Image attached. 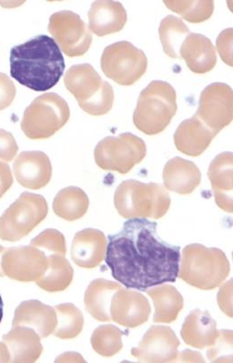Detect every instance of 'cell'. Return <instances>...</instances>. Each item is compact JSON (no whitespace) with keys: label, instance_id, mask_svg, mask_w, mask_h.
Masks as SVG:
<instances>
[{"label":"cell","instance_id":"39","mask_svg":"<svg viewBox=\"0 0 233 363\" xmlns=\"http://www.w3.org/2000/svg\"><path fill=\"white\" fill-rule=\"evenodd\" d=\"M217 301L219 307L228 317L232 318V279L227 281L219 290Z\"/></svg>","mask_w":233,"mask_h":363},{"label":"cell","instance_id":"34","mask_svg":"<svg viewBox=\"0 0 233 363\" xmlns=\"http://www.w3.org/2000/svg\"><path fill=\"white\" fill-rule=\"evenodd\" d=\"M31 246L45 250L52 254L66 256L65 236L55 229H47L32 240Z\"/></svg>","mask_w":233,"mask_h":363},{"label":"cell","instance_id":"20","mask_svg":"<svg viewBox=\"0 0 233 363\" xmlns=\"http://www.w3.org/2000/svg\"><path fill=\"white\" fill-rule=\"evenodd\" d=\"M232 165V152H225L216 156L208 169L215 203L224 211L231 213L233 211Z\"/></svg>","mask_w":233,"mask_h":363},{"label":"cell","instance_id":"19","mask_svg":"<svg viewBox=\"0 0 233 363\" xmlns=\"http://www.w3.org/2000/svg\"><path fill=\"white\" fill-rule=\"evenodd\" d=\"M216 135L195 115L178 125L174 144L182 154L198 157L207 150Z\"/></svg>","mask_w":233,"mask_h":363},{"label":"cell","instance_id":"10","mask_svg":"<svg viewBox=\"0 0 233 363\" xmlns=\"http://www.w3.org/2000/svg\"><path fill=\"white\" fill-rule=\"evenodd\" d=\"M147 57L143 50L123 40L104 49L101 67L107 77L120 86H132L147 69Z\"/></svg>","mask_w":233,"mask_h":363},{"label":"cell","instance_id":"33","mask_svg":"<svg viewBox=\"0 0 233 363\" xmlns=\"http://www.w3.org/2000/svg\"><path fill=\"white\" fill-rule=\"evenodd\" d=\"M164 5L172 12L178 13L182 18L192 23H200L211 18L215 10V2L181 1V0H166Z\"/></svg>","mask_w":233,"mask_h":363},{"label":"cell","instance_id":"27","mask_svg":"<svg viewBox=\"0 0 233 363\" xmlns=\"http://www.w3.org/2000/svg\"><path fill=\"white\" fill-rule=\"evenodd\" d=\"M145 291L154 301V323L170 324L177 320L184 307V300L176 288L164 284L151 287Z\"/></svg>","mask_w":233,"mask_h":363},{"label":"cell","instance_id":"40","mask_svg":"<svg viewBox=\"0 0 233 363\" xmlns=\"http://www.w3.org/2000/svg\"><path fill=\"white\" fill-rule=\"evenodd\" d=\"M13 182L11 169L5 162H0V199L11 188Z\"/></svg>","mask_w":233,"mask_h":363},{"label":"cell","instance_id":"38","mask_svg":"<svg viewBox=\"0 0 233 363\" xmlns=\"http://www.w3.org/2000/svg\"><path fill=\"white\" fill-rule=\"evenodd\" d=\"M216 44L222 60L232 67V29H226L222 32L216 40Z\"/></svg>","mask_w":233,"mask_h":363},{"label":"cell","instance_id":"9","mask_svg":"<svg viewBox=\"0 0 233 363\" xmlns=\"http://www.w3.org/2000/svg\"><path fill=\"white\" fill-rule=\"evenodd\" d=\"M147 155L143 139L131 133L103 138L94 150V160L104 171L127 174Z\"/></svg>","mask_w":233,"mask_h":363},{"label":"cell","instance_id":"23","mask_svg":"<svg viewBox=\"0 0 233 363\" xmlns=\"http://www.w3.org/2000/svg\"><path fill=\"white\" fill-rule=\"evenodd\" d=\"M181 335L186 345L198 349L210 347L217 340V324L208 311L194 310L186 318Z\"/></svg>","mask_w":233,"mask_h":363},{"label":"cell","instance_id":"41","mask_svg":"<svg viewBox=\"0 0 233 363\" xmlns=\"http://www.w3.org/2000/svg\"><path fill=\"white\" fill-rule=\"evenodd\" d=\"M181 362H205V359L198 352L185 350L178 352V361Z\"/></svg>","mask_w":233,"mask_h":363},{"label":"cell","instance_id":"16","mask_svg":"<svg viewBox=\"0 0 233 363\" xmlns=\"http://www.w3.org/2000/svg\"><path fill=\"white\" fill-rule=\"evenodd\" d=\"M13 175L23 188L37 191L49 184L52 166L49 156L43 152H23L13 164Z\"/></svg>","mask_w":233,"mask_h":363},{"label":"cell","instance_id":"14","mask_svg":"<svg viewBox=\"0 0 233 363\" xmlns=\"http://www.w3.org/2000/svg\"><path fill=\"white\" fill-rule=\"evenodd\" d=\"M181 342L167 325H152L131 354L140 362H175Z\"/></svg>","mask_w":233,"mask_h":363},{"label":"cell","instance_id":"35","mask_svg":"<svg viewBox=\"0 0 233 363\" xmlns=\"http://www.w3.org/2000/svg\"><path fill=\"white\" fill-rule=\"evenodd\" d=\"M212 362H232V331L219 330L217 340L207 352Z\"/></svg>","mask_w":233,"mask_h":363},{"label":"cell","instance_id":"1","mask_svg":"<svg viewBox=\"0 0 233 363\" xmlns=\"http://www.w3.org/2000/svg\"><path fill=\"white\" fill-rule=\"evenodd\" d=\"M106 256L114 279L127 289L145 291L175 283L180 271L181 247L161 240L157 223L145 218L128 219L110 235Z\"/></svg>","mask_w":233,"mask_h":363},{"label":"cell","instance_id":"43","mask_svg":"<svg viewBox=\"0 0 233 363\" xmlns=\"http://www.w3.org/2000/svg\"><path fill=\"white\" fill-rule=\"evenodd\" d=\"M0 362H10V354L4 342H0Z\"/></svg>","mask_w":233,"mask_h":363},{"label":"cell","instance_id":"7","mask_svg":"<svg viewBox=\"0 0 233 363\" xmlns=\"http://www.w3.org/2000/svg\"><path fill=\"white\" fill-rule=\"evenodd\" d=\"M69 118V104L62 96L55 93L45 94L26 108L21 128L29 139H47L62 130Z\"/></svg>","mask_w":233,"mask_h":363},{"label":"cell","instance_id":"22","mask_svg":"<svg viewBox=\"0 0 233 363\" xmlns=\"http://www.w3.org/2000/svg\"><path fill=\"white\" fill-rule=\"evenodd\" d=\"M180 57L195 74L210 72L217 63L215 48L210 40L199 33H189L180 50Z\"/></svg>","mask_w":233,"mask_h":363},{"label":"cell","instance_id":"36","mask_svg":"<svg viewBox=\"0 0 233 363\" xmlns=\"http://www.w3.org/2000/svg\"><path fill=\"white\" fill-rule=\"evenodd\" d=\"M18 152V145L13 135L0 128V160L11 162Z\"/></svg>","mask_w":233,"mask_h":363},{"label":"cell","instance_id":"8","mask_svg":"<svg viewBox=\"0 0 233 363\" xmlns=\"http://www.w3.org/2000/svg\"><path fill=\"white\" fill-rule=\"evenodd\" d=\"M42 196L23 192L0 217V240L15 242L25 238L48 215Z\"/></svg>","mask_w":233,"mask_h":363},{"label":"cell","instance_id":"12","mask_svg":"<svg viewBox=\"0 0 233 363\" xmlns=\"http://www.w3.org/2000/svg\"><path fill=\"white\" fill-rule=\"evenodd\" d=\"M232 87L224 83L211 84L202 91L195 113L203 123L218 134L232 123L233 97Z\"/></svg>","mask_w":233,"mask_h":363},{"label":"cell","instance_id":"11","mask_svg":"<svg viewBox=\"0 0 233 363\" xmlns=\"http://www.w3.org/2000/svg\"><path fill=\"white\" fill-rule=\"evenodd\" d=\"M49 32L69 57L84 56L93 42L92 33L77 13L62 10L50 18Z\"/></svg>","mask_w":233,"mask_h":363},{"label":"cell","instance_id":"30","mask_svg":"<svg viewBox=\"0 0 233 363\" xmlns=\"http://www.w3.org/2000/svg\"><path fill=\"white\" fill-rule=\"evenodd\" d=\"M189 33L191 30L181 18L167 16L159 27V35L164 53L171 59H181V47Z\"/></svg>","mask_w":233,"mask_h":363},{"label":"cell","instance_id":"25","mask_svg":"<svg viewBox=\"0 0 233 363\" xmlns=\"http://www.w3.org/2000/svg\"><path fill=\"white\" fill-rule=\"evenodd\" d=\"M201 172L193 162L175 157L165 164L163 179L165 188L180 195L193 193L201 183Z\"/></svg>","mask_w":233,"mask_h":363},{"label":"cell","instance_id":"26","mask_svg":"<svg viewBox=\"0 0 233 363\" xmlns=\"http://www.w3.org/2000/svg\"><path fill=\"white\" fill-rule=\"evenodd\" d=\"M119 283L106 279H96L87 287L84 294V306L98 321L110 322L111 300L117 291L123 289Z\"/></svg>","mask_w":233,"mask_h":363},{"label":"cell","instance_id":"3","mask_svg":"<svg viewBox=\"0 0 233 363\" xmlns=\"http://www.w3.org/2000/svg\"><path fill=\"white\" fill-rule=\"evenodd\" d=\"M231 272L224 251L194 243L185 247L181 256L178 277L200 290H214L222 286Z\"/></svg>","mask_w":233,"mask_h":363},{"label":"cell","instance_id":"2","mask_svg":"<svg viewBox=\"0 0 233 363\" xmlns=\"http://www.w3.org/2000/svg\"><path fill=\"white\" fill-rule=\"evenodd\" d=\"M10 74L22 86L36 91L55 86L65 70V60L55 40L39 35L10 52Z\"/></svg>","mask_w":233,"mask_h":363},{"label":"cell","instance_id":"31","mask_svg":"<svg viewBox=\"0 0 233 363\" xmlns=\"http://www.w3.org/2000/svg\"><path fill=\"white\" fill-rule=\"evenodd\" d=\"M57 325L53 335L59 339H73L83 330L84 320L82 312L72 303L57 305Z\"/></svg>","mask_w":233,"mask_h":363},{"label":"cell","instance_id":"13","mask_svg":"<svg viewBox=\"0 0 233 363\" xmlns=\"http://www.w3.org/2000/svg\"><path fill=\"white\" fill-rule=\"evenodd\" d=\"M45 251L33 246L9 247L2 257V271L10 279L36 281L48 267Z\"/></svg>","mask_w":233,"mask_h":363},{"label":"cell","instance_id":"32","mask_svg":"<svg viewBox=\"0 0 233 363\" xmlns=\"http://www.w3.org/2000/svg\"><path fill=\"white\" fill-rule=\"evenodd\" d=\"M91 344L98 354L113 357L123 350V332L113 325H103L93 331Z\"/></svg>","mask_w":233,"mask_h":363},{"label":"cell","instance_id":"15","mask_svg":"<svg viewBox=\"0 0 233 363\" xmlns=\"http://www.w3.org/2000/svg\"><path fill=\"white\" fill-rule=\"evenodd\" d=\"M151 311L149 301L137 291L123 288L116 291L111 300V320L123 327H140L148 321Z\"/></svg>","mask_w":233,"mask_h":363},{"label":"cell","instance_id":"21","mask_svg":"<svg viewBox=\"0 0 233 363\" xmlns=\"http://www.w3.org/2000/svg\"><path fill=\"white\" fill-rule=\"evenodd\" d=\"M89 30L99 37L119 33L127 21L126 9L117 1L93 2L89 13Z\"/></svg>","mask_w":233,"mask_h":363},{"label":"cell","instance_id":"6","mask_svg":"<svg viewBox=\"0 0 233 363\" xmlns=\"http://www.w3.org/2000/svg\"><path fill=\"white\" fill-rule=\"evenodd\" d=\"M64 83L86 113L97 117L110 113L114 103L113 88L90 64L71 67Z\"/></svg>","mask_w":233,"mask_h":363},{"label":"cell","instance_id":"4","mask_svg":"<svg viewBox=\"0 0 233 363\" xmlns=\"http://www.w3.org/2000/svg\"><path fill=\"white\" fill-rule=\"evenodd\" d=\"M171 196L157 183H144L128 179L115 191L114 205L123 218L160 219L170 209Z\"/></svg>","mask_w":233,"mask_h":363},{"label":"cell","instance_id":"5","mask_svg":"<svg viewBox=\"0 0 233 363\" xmlns=\"http://www.w3.org/2000/svg\"><path fill=\"white\" fill-rule=\"evenodd\" d=\"M178 110L177 94L170 84L153 81L138 98L133 121L145 135L160 134L170 125Z\"/></svg>","mask_w":233,"mask_h":363},{"label":"cell","instance_id":"24","mask_svg":"<svg viewBox=\"0 0 233 363\" xmlns=\"http://www.w3.org/2000/svg\"><path fill=\"white\" fill-rule=\"evenodd\" d=\"M8 349L10 362H35L42 354L40 337L33 329L13 325L9 333L3 335Z\"/></svg>","mask_w":233,"mask_h":363},{"label":"cell","instance_id":"29","mask_svg":"<svg viewBox=\"0 0 233 363\" xmlns=\"http://www.w3.org/2000/svg\"><path fill=\"white\" fill-rule=\"evenodd\" d=\"M48 267L35 281L37 286L49 293L65 291L72 283L74 269L65 256L50 254Z\"/></svg>","mask_w":233,"mask_h":363},{"label":"cell","instance_id":"17","mask_svg":"<svg viewBox=\"0 0 233 363\" xmlns=\"http://www.w3.org/2000/svg\"><path fill=\"white\" fill-rule=\"evenodd\" d=\"M106 249V234L97 229H84L74 237L71 257L76 266L93 269L103 262Z\"/></svg>","mask_w":233,"mask_h":363},{"label":"cell","instance_id":"37","mask_svg":"<svg viewBox=\"0 0 233 363\" xmlns=\"http://www.w3.org/2000/svg\"><path fill=\"white\" fill-rule=\"evenodd\" d=\"M16 94L15 84L6 74L0 73V111L5 110L11 105Z\"/></svg>","mask_w":233,"mask_h":363},{"label":"cell","instance_id":"44","mask_svg":"<svg viewBox=\"0 0 233 363\" xmlns=\"http://www.w3.org/2000/svg\"><path fill=\"white\" fill-rule=\"evenodd\" d=\"M6 247L0 246V277H4L2 271V257L4 255Z\"/></svg>","mask_w":233,"mask_h":363},{"label":"cell","instance_id":"42","mask_svg":"<svg viewBox=\"0 0 233 363\" xmlns=\"http://www.w3.org/2000/svg\"><path fill=\"white\" fill-rule=\"evenodd\" d=\"M56 362H86L82 355L77 352H66L56 359Z\"/></svg>","mask_w":233,"mask_h":363},{"label":"cell","instance_id":"45","mask_svg":"<svg viewBox=\"0 0 233 363\" xmlns=\"http://www.w3.org/2000/svg\"><path fill=\"white\" fill-rule=\"evenodd\" d=\"M3 308H4V304H3L2 297L0 295V323H1L3 318Z\"/></svg>","mask_w":233,"mask_h":363},{"label":"cell","instance_id":"18","mask_svg":"<svg viewBox=\"0 0 233 363\" xmlns=\"http://www.w3.org/2000/svg\"><path fill=\"white\" fill-rule=\"evenodd\" d=\"M13 325H23L33 329L40 338L53 334L57 325V314L54 308L39 301H23L15 311Z\"/></svg>","mask_w":233,"mask_h":363},{"label":"cell","instance_id":"28","mask_svg":"<svg viewBox=\"0 0 233 363\" xmlns=\"http://www.w3.org/2000/svg\"><path fill=\"white\" fill-rule=\"evenodd\" d=\"M89 208V196L77 186H67L62 189L53 201L54 213L60 218L69 222L82 218Z\"/></svg>","mask_w":233,"mask_h":363}]
</instances>
